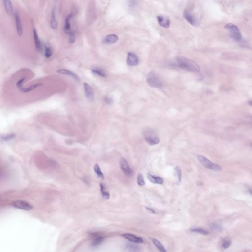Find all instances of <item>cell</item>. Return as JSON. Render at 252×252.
<instances>
[{
	"label": "cell",
	"instance_id": "1",
	"mask_svg": "<svg viewBox=\"0 0 252 252\" xmlns=\"http://www.w3.org/2000/svg\"><path fill=\"white\" fill-rule=\"evenodd\" d=\"M177 62L178 67L184 70L194 73L200 71V66L193 60L186 57H179L177 58Z\"/></svg>",
	"mask_w": 252,
	"mask_h": 252
},
{
	"label": "cell",
	"instance_id": "2",
	"mask_svg": "<svg viewBox=\"0 0 252 252\" xmlns=\"http://www.w3.org/2000/svg\"><path fill=\"white\" fill-rule=\"evenodd\" d=\"M147 83L150 87L154 88H161L163 84L158 74L155 71H151L147 77Z\"/></svg>",
	"mask_w": 252,
	"mask_h": 252
},
{
	"label": "cell",
	"instance_id": "3",
	"mask_svg": "<svg viewBox=\"0 0 252 252\" xmlns=\"http://www.w3.org/2000/svg\"><path fill=\"white\" fill-rule=\"evenodd\" d=\"M225 28L230 33V37L236 42H240L242 40V36L239 28L233 23H229L225 25Z\"/></svg>",
	"mask_w": 252,
	"mask_h": 252
},
{
	"label": "cell",
	"instance_id": "4",
	"mask_svg": "<svg viewBox=\"0 0 252 252\" xmlns=\"http://www.w3.org/2000/svg\"><path fill=\"white\" fill-rule=\"evenodd\" d=\"M197 159L202 165L208 169H209L210 170L215 171H221L222 169V168L220 165L212 163L207 158H206L205 157H204L202 155H198Z\"/></svg>",
	"mask_w": 252,
	"mask_h": 252
},
{
	"label": "cell",
	"instance_id": "5",
	"mask_svg": "<svg viewBox=\"0 0 252 252\" xmlns=\"http://www.w3.org/2000/svg\"><path fill=\"white\" fill-rule=\"evenodd\" d=\"M143 134L144 139L149 145H156L160 142L158 136L153 130L150 129L145 130Z\"/></svg>",
	"mask_w": 252,
	"mask_h": 252
},
{
	"label": "cell",
	"instance_id": "6",
	"mask_svg": "<svg viewBox=\"0 0 252 252\" xmlns=\"http://www.w3.org/2000/svg\"><path fill=\"white\" fill-rule=\"evenodd\" d=\"M12 206L14 208L18 209L25 211H30L33 209V206L26 201L24 200H16L12 202Z\"/></svg>",
	"mask_w": 252,
	"mask_h": 252
},
{
	"label": "cell",
	"instance_id": "7",
	"mask_svg": "<svg viewBox=\"0 0 252 252\" xmlns=\"http://www.w3.org/2000/svg\"><path fill=\"white\" fill-rule=\"evenodd\" d=\"M25 79V78H22V79H20L18 80V82H17L16 83V86L18 89L22 92H24V93L29 92L35 89L36 88L43 85V83L34 84H33L32 85L30 86V87H27V88H23V83L24 82Z\"/></svg>",
	"mask_w": 252,
	"mask_h": 252
},
{
	"label": "cell",
	"instance_id": "8",
	"mask_svg": "<svg viewBox=\"0 0 252 252\" xmlns=\"http://www.w3.org/2000/svg\"><path fill=\"white\" fill-rule=\"evenodd\" d=\"M183 17L191 25L194 27L198 26L199 22L190 11L187 10H185L183 13Z\"/></svg>",
	"mask_w": 252,
	"mask_h": 252
},
{
	"label": "cell",
	"instance_id": "9",
	"mask_svg": "<svg viewBox=\"0 0 252 252\" xmlns=\"http://www.w3.org/2000/svg\"><path fill=\"white\" fill-rule=\"evenodd\" d=\"M120 167L123 172L125 175L127 176H131L132 175L133 171L128 165L127 161L125 159L122 158L120 160Z\"/></svg>",
	"mask_w": 252,
	"mask_h": 252
},
{
	"label": "cell",
	"instance_id": "10",
	"mask_svg": "<svg viewBox=\"0 0 252 252\" xmlns=\"http://www.w3.org/2000/svg\"><path fill=\"white\" fill-rule=\"evenodd\" d=\"M83 84L86 97L89 102H93L94 100V93L93 89L87 83H84Z\"/></svg>",
	"mask_w": 252,
	"mask_h": 252
},
{
	"label": "cell",
	"instance_id": "11",
	"mask_svg": "<svg viewBox=\"0 0 252 252\" xmlns=\"http://www.w3.org/2000/svg\"><path fill=\"white\" fill-rule=\"evenodd\" d=\"M157 21L160 26L164 28H168L170 26V19L166 16L159 15L157 16Z\"/></svg>",
	"mask_w": 252,
	"mask_h": 252
},
{
	"label": "cell",
	"instance_id": "12",
	"mask_svg": "<svg viewBox=\"0 0 252 252\" xmlns=\"http://www.w3.org/2000/svg\"><path fill=\"white\" fill-rule=\"evenodd\" d=\"M127 64L130 66H136L139 64L138 58L133 53L129 52L127 58Z\"/></svg>",
	"mask_w": 252,
	"mask_h": 252
},
{
	"label": "cell",
	"instance_id": "13",
	"mask_svg": "<svg viewBox=\"0 0 252 252\" xmlns=\"http://www.w3.org/2000/svg\"><path fill=\"white\" fill-rule=\"evenodd\" d=\"M122 236L124 238L129 240L132 242L135 243H142L143 242V240L142 238H140L139 237H137V236H134L133 234L125 233V234H123Z\"/></svg>",
	"mask_w": 252,
	"mask_h": 252
},
{
	"label": "cell",
	"instance_id": "14",
	"mask_svg": "<svg viewBox=\"0 0 252 252\" xmlns=\"http://www.w3.org/2000/svg\"><path fill=\"white\" fill-rule=\"evenodd\" d=\"M14 19L16 26L17 31L19 36H21L23 33L22 25L20 17L18 12H16L14 14Z\"/></svg>",
	"mask_w": 252,
	"mask_h": 252
},
{
	"label": "cell",
	"instance_id": "15",
	"mask_svg": "<svg viewBox=\"0 0 252 252\" xmlns=\"http://www.w3.org/2000/svg\"><path fill=\"white\" fill-rule=\"evenodd\" d=\"M118 40V37L115 34H110L106 36L102 42L105 44H112L116 43Z\"/></svg>",
	"mask_w": 252,
	"mask_h": 252
},
{
	"label": "cell",
	"instance_id": "16",
	"mask_svg": "<svg viewBox=\"0 0 252 252\" xmlns=\"http://www.w3.org/2000/svg\"><path fill=\"white\" fill-rule=\"evenodd\" d=\"M57 73L58 74H64V75H68V76H70L72 77L74 79H75L76 81H79L80 80L79 78L78 77L77 75H76L75 74H74L73 72H71L70 70H68L67 69H59L57 70Z\"/></svg>",
	"mask_w": 252,
	"mask_h": 252
},
{
	"label": "cell",
	"instance_id": "17",
	"mask_svg": "<svg viewBox=\"0 0 252 252\" xmlns=\"http://www.w3.org/2000/svg\"><path fill=\"white\" fill-rule=\"evenodd\" d=\"M148 178L151 183L155 184L162 185L164 183V179L160 176L153 175L150 173H148Z\"/></svg>",
	"mask_w": 252,
	"mask_h": 252
},
{
	"label": "cell",
	"instance_id": "18",
	"mask_svg": "<svg viewBox=\"0 0 252 252\" xmlns=\"http://www.w3.org/2000/svg\"><path fill=\"white\" fill-rule=\"evenodd\" d=\"M34 38L36 49L38 52H41L43 51V46H42V43H41V41L38 38V34L35 29H34Z\"/></svg>",
	"mask_w": 252,
	"mask_h": 252
},
{
	"label": "cell",
	"instance_id": "19",
	"mask_svg": "<svg viewBox=\"0 0 252 252\" xmlns=\"http://www.w3.org/2000/svg\"><path fill=\"white\" fill-rule=\"evenodd\" d=\"M3 3L7 14L11 16L13 13V9L11 0H3Z\"/></svg>",
	"mask_w": 252,
	"mask_h": 252
},
{
	"label": "cell",
	"instance_id": "20",
	"mask_svg": "<svg viewBox=\"0 0 252 252\" xmlns=\"http://www.w3.org/2000/svg\"><path fill=\"white\" fill-rule=\"evenodd\" d=\"M72 17V14H70L67 16L65 20V25L64 27V31L65 33L69 34L71 32V26H70V20Z\"/></svg>",
	"mask_w": 252,
	"mask_h": 252
},
{
	"label": "cell",
	"instance_id": "21",
	"mask_svg": "<svg viewBox=\"0 0 252 252\" xmlns=\"http://www.w3.org/2000/svg\"><path fill=\"white\" fill-rule=\"evenodd\" d=\"M93 236H94V239L92 242L91 245L93 247H95L101 244L104 241V238L103 237L98 236L97 234H94Z\"/></svg>",
	"mask_w": 252,
	"mask_h": 252
},
{
	"label": "cell",
	"instance_id": "22",
	"mask_svg": "<svg viewBox=\"0 0 252 252\" xmlns=\"http://www.w3.org/2000/svg\"><path fill=\"white\" fill-rule=\"evenodd\" d=\"M50 25L52 28L56 29L58 26V23L56 20V15H55V9H53L51 13V19H50Z\"/></svg>",
	"mask_w": 252,
	"mask_h": 252
},
{
	"label": "cell",
	"instance_id": "23",
	"mask_svg": "<svg viewBox=\"0 0 252 252\" xmlns=\"http://www.w3.org/2000/svg\"><path fill=\"white\" fill-rule=\"evenodd\" d=\"M91 70L92 73L95 74L96 75H98V76L104 77L107 76L106 74L104 71V70H103L101 68H99V67L92 68V69H91Z\"/></svg>",
	"mask_w": 252,
	"mask_h": 252
},
{
	"label": "cell",
	"instance_id": "24",
	"mask_svg": "<svg viewBox=\"0 0 252 252\" xmlns=\"http://www.w3.org/2000/svg\"><path fill=\"white\" fill-rule=\"evenodd\" d=\"M100 191L101 192L102 197L105 200H108L110 199V194L106 190V186L105 185L102 183H101L100 184Z\"/></svg>",
	"mask_w": 252,
	"mask_h": 252
},
{
	"label": "cell",
	"instance_id": "25",
	"mask_svg": "<svg viewBox=\"0 0 252 252\" xmlns=\"http://www.w3.org/2000/svg\"><path fill=\"white\" fill-rule=\"evenodd\" d=\"M153 243L154 244L155 246H156L157 248L160 251L162 252H166L167 250H165L164 247L163 245L161 244V242L159 241L158 239H153L152 240Z\"/></svg>",
	"mask_w": 252,
	"mask_h": 252
},
{
	"label": "cell",
	"instance_id": "26",
	"mask_svg": "<svg viewBox=\"0 0 252 252\" xmlns=\"http://www.w3.org/2000/svg\"><path fill=\"white\" fill-rule=\"evenodd\" d=\"M15 137H16V134L14 133L0 136V140H1L2 142H7L9 140H12Z\"/></svg>",
	"mask_w": 252,
	"mask_h": 252
},
{
	"label": "cell",
	"instance_id": "27",
	"mask_svg": "<svg viewBox=\"0 0 252 252\" xmlns=\"http://www.w3.org/2000/svg\"><path fill=\"white\" fill-rule=\"evenodd\" d=\"M94 170L95 173H96V174L99 178L102 179L104 178V174L101 170V169H100V167H99V164H96L94 165Z\"/></svg>",
	"mask_w": 252,
	"mask_h": 252
},
{
	"label": "cell",
	"instance_id": "28",
	"mask_svg": "<svg viewBox=\"0 0 252 252\" xmlns=\"http://www.w3.org/2000/svg\"><path fill=\"white\" fill-rule=\"evenodd\" d=\"M175 174L177 177V181L178 183L180 184L182 181V172H181V169L179 167H176L174 169Z\"/></svg>",
	"mask_w": 252,
	"mask_h": 252
},
{
	"label": "cell",
	"instance_id": "29",
	"mask_svg": "<svg viewBox=\"0 0 252 252\" xmlns=\"http://www.w3.org/2000/svg\"><path fill=\"white\" fill-rule=\"evenodd\" d=\"M126 247L131 251H140V247L138 245L136 244H133V243H128L126 246Z\"/></svg>",
	"mask_w": 252,
	"mask_h": 252
},
{
	"label": "cell",
	"instance_id": "30",
	"mask_svg": "<svg viewBox=\"0 0 252 252\" xmlns=\"http://www.w3.org/2000/svg\"><path fill=\"white\" fill-rule=\"evenodd\" d=\"M191 232H194V233L202 234V235H207V234H209V232L208 231L200 228H193V229L191 230Z\"/></svg>",
	"mask_w": 252,
	"mask_h": 252
},
{
	"label": "cell",
	"instance_id": "31",
	"mask_svg": "<svg viewBox=\"0 0 252 252\" xmlns=\"http://www.w3.org/2000/svg\"><path fill=\"white\" fill-rule=\"evenodd\" d=\"M137 183L138 185L140 186H143L145 185V183L144 181V177L142 174H139L137 178Z\"/></svg>",
	"mask_w": 252,
	"mask_h": 252
},
{
	"label": "cell",
	"instance_id": "32",
	"mask_svg": "<svg viewBox=\"0 0 252 252\" xmlns=\"http://www.w3.org/2000/svg\"><path fill=\"white\" fill-rule=\"evenodd\" d=\"M69 42L70 43H74L76 41V35L74 31H71L69 34Z\"/></svg>",
	"mask_w": 252,
	"mask_h": 252
},
{
	"label": "cell",
	"instance_id": "33",
	"mask_svg": "<svg viewBox=\"0 0 252 252\" xmlns=\"http://www.w3.org/2000/svg\"><path fill=\"white\" fill-rule=\"evenodd\" d=\"M52 55V51L49 47L45 46L44 48V55L47 58H49Z\"/></svg>",
	"mask_w": 252,
	"mask_h": 252
},
{
	"label": "cell",
	"instance_id": "34",
	"mask_svg": "<svg viewBox=\"0 0 252 252\" xmlns=\"http://www.w3.org/2000/svg\"><path fill=\"white\" fill-rule=\"evenodd\" d=\"M231 244H232V241L230 239H227L225 240L223 242L222 244V247L223 248L226 249L228 248L231 246Z\"/></svg>",
	"mask_w": 252,
	"mask_h": 252
},
{
	"label": "cell",
	"instance_id": "35",
	"mask_svg": "<svg viewBox=\"0 0 252 252\" xmlns=\"http://www.w3.org/2000/svg\"><path fill=\"white\" fill-rule=\"evenodd\" d=\"M104 101L106 104L107 105H110L113 102V100L112 98H110V97L105 96L104 98Z\"/></svg>",
	"mask_w": 252,
	"mask_h": 252
},
{
	"label": "cell",
	"instance_id": "36",
	"mask_svg": "<svg viewBox=\"0 0 252 252\" xmlns=\"http://www.w3.org/2000/svg\"><path fill=\"white\" fill-rule=\"evenodd\" d=\"M211 228L213 230H220V228H221V226L219 224H217V223H215V224H212V225H211Z\"/></svg>",
	"mask_w": 252,
	"mask_h": 252
},
{
	"label": "cell",
	"instance_id": "37",
	"mask_svg": "<svg viewBox=\"0 0 252 252\" xmlns=\"http://www.w3.org/2000/svg\"><path fill=\"white\" fill-rule=\"evenodd\" d=\"M136 2L135 0H129V5L131 7H133L136 5Z\"/></svg>",
	"mask_w": 252,
	"mask_h": 252
},
{
	"label": "cell",
	"instance_id": "38",
	"mask_svg": "<svg viewBox=\"0 0 252 252\" xmlns=\"http://www.w3.org/2000/svg\"><path fill=\"white\" fill-rule=\"evenodd\" d=\"M146 208L149 211L151 212L152 213H156V211H155L153 209H152V208H148V207H146Z\"/></svg>",
	"mask_w": 252,
	"mask_h": 252
},
{
	"label": "cell",
	"instance_id": "39",
	"mask_svg": "<svg viewBox=\"0 0 252 252\" xmlns=\"http://www.w3.org/2000/svg\"><path fill=\"white\" fill-rule=\"evenodd\" d=\"M249 191H250V194H251V195H252V191H251V189H249Z\"/></svg>",
	"mask_w": 252,
	"mask_h": 252
}]
</instances>
